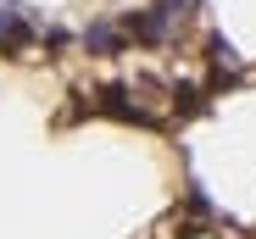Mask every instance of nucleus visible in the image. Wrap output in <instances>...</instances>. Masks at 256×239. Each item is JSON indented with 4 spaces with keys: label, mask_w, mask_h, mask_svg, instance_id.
Masks as SVG:
<instances>
[{
    "label": "nucleus",
    "mask_w": 256,
    "mask_h": 239,
    "mask_svg": "<svg viewBox=\"0 0 256 239\" xmlns=\"http://www.w3.org/2000/svg\"><path fill=\"white\" fill-rule=\"evenodd\" d=\"M122 45V33L106 22V17H90V28H84V50H95V56H117Z\"/></svg>",
    "instance_id": "f03ea898"
},
{
    "label": "nucleus",
    "mask_w": 256,
    "mask_h": 239,
    "mask_svg": "<svg viewBox=\"0 0 256 239\" xmlns=\"http://www.w3.org/2000/svg\"><path fill=\"white\" fill-rule=\"evenodd\" d=\"M122 33L134 39V45H167V22L156 11H128L122 17Z\"/></svg>",
    "instance_id": "f257e3e1"
},
{
    "label": "nucleus",
    "mask_w": 256,
    "mask_h": 239,
    "mask_svg": "<svg viewBox=\"0 0 256 239\" xmlns=\"http://www.w3.org/2000/svg\"><path fill=\"white\" fill-rule=\"evenodd\" d=\"M184 6H190V0H156V6H150V11H156V17L167 22V28H173V22L184 17Z\"/></svg>",
    "instance_id": "20e7f679"
},
{
    "label": "nucleus",
    "mask_w": 256,
    "mask_h": 239,
    "mask_svg": "<svg viewBox=\"0 0 256 239\" xmlns=\"http://www.w3.org/2000/svg\"><path fill=\"white\" fill-rule=\"evenodd\" d=\"M173 111H178V117H195V111H200V95H195L190 84H178V89H173Z\"/></svg>",
    "instance_id": "7ed1b4c3"
}]
</instances>
